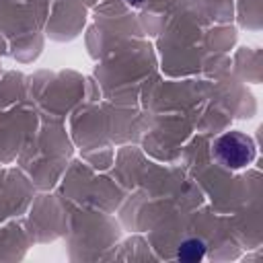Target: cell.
<instances>
[{"instance_id":"obj_2","label":"cell","mask_w":263,"mask_h":263,"mask_svg":"<svg viewBox=\"0 0 263 263\" xmlns=\"http://www.w3.org/2000/svg\"><path fill=\"white\" fill-rule=\"evenodd\" d=\"M205 253V247L201 240L197 238H189L185 240L181 247H179V259L181 261H187V263H193V261H199Z\"/></svg>"},{"instance_id":"obj_1","label":"cell","mask_w":263,"mask_h":263,"mask_svg":"<svg viewBox=\"0 0 263 263\" xmlns=\"http://www.w3.org/2000/svg\"><path fill=\"white\" fill-rule=\"evenodd\" d=\"M214 154L228 168H242L255 158V142L240 132H226L214 142Z\"/></svg>"},{"instance_id":"obj_3","label":"cell","mask_w":263,"mask_h":263,"mask_svg":"<svg viewBox=\"0 0 263 263\" xmlns=\"http://www.w3.org/2000/svg\"><path fill=\"white\" fill-rule=\"evenodd\" d=\"M132 2H140V0H132Z\"/></svg>"}]
</instances>
